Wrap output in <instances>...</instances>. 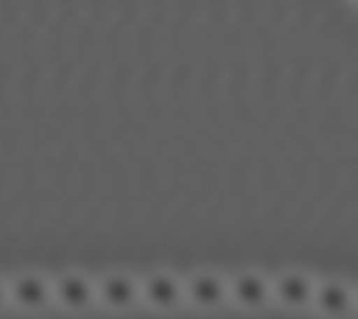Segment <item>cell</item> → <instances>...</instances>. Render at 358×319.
Instances as JSON below:
<instances>
[{
  "label": "cell",
  "mask_w": 358,
  "mask_h": 319,
  "mask_svg": "<svg viewBox=\"0 0 358 319\" xmlns=\"http://www.w3.org/2000/svg\"><path fill=\"white\" fill-rule=\"evenodd\" d=\"M317 280L299 268H287L273 278V304H278L285 312H307L312 309Z\"/></svg>",
  "instance_id": "7"
},
{
  "label": "cell",
  "mask_w": 358,
  "mask_h": 319,
  "mask_svg": "<svg viewBox=\"0 0 358 319\" xmlns=\"http://www.w3.org/2000/svg\"><path fill=\"white\" fill-rule=\"evenodd\" d=\"M6 307H10V299H8V280L0 278V312Z\"/></svg>",
  "instance_id": "9"
},
{
  "label": "cell",
  "mask_w": 358,
  "mask_h": 319,
  "mask_svg": "<svg viewBox=\"0 0 358 319\" xmlns=\"http://www.w3.org/2000/svg\"><path fill=\"white\" fill-rule=\"evenodd\" d=\"M185 304L201 314H214L229 304V278L216 270H196L185 278Z\"/></svg>",
  "instance_id": "6"
},
{
  "label": "cell",
  "mask_w": 358,
  "mask_h": 319,
  "mask_svg": "<svg viewBox=\"0 0 358 319\" xmlns=\"http://www.w3.org/2000/svg\"><path fill=\"white\" fill-rule=\"evenodd\" d=\"M312 312L322 319H348L356 314V295L353 285L341 278H324L317 280Z\"/></svg>",
  "instance_id": "8"
},
{
  "label": "cell",
  "mask_w": 358,
  "mask_h": 319,
  "mask_svg": "<svg viewBox=\"0 0 358 319\" xmlns=\"http://www.w3.org/2000/svg\"><path fill=\"white\" fill-rule=\"evenodd\" d=\"M96 295L99 307L110 314H128L143 304L140 278L128 270H108L96 278Z\"/></svg>",
  "instance_id": "3"
},
{
  "label": "cell",
  "mask_w": 358,
  "mask_h": 319,
  "mask_svg": "<svg viewBox=\"0 0 358 319\" xmlns=\"http://www.w3.org/2000/svg\"><path fill=\"white\" fill-rule=\"evenodd\" d=\"M229 304L245 314H260L273 307V278L255 268L238 270L229 278Z\"/></svg>",
  "instance_id": "2"
},
{
  "label": "cell",
  "mask_w": 358,
  "mask_h": 319,
  "mask_svg": "<svg viewBox=\"0 0 358 319\" xmlns=\"http://www.w3.org/2000/svg\"><path fill=\"white\" fill-rule=\"evenodd\" d=\"M8 299L10 307L22 314H42L55 307L52 299V278L35 270H25L8 280Z\"/></svg>",
  "instance_id": "5"
},
{
  "label": "cell",
  "mask_w": 358,
  "mask_h": 319,
  "mask_svg": "<svg viewBox=\"0 0 358 319\" xmlns=\"http://www.w3.org/2000/svg\"><path fill=\"white\" fill-rule=\"evenodd\" d=\"M143 307L155 314H174L185 307V278L172 270H152L140 278Z\"/></svg>",
  "instance_id": "4"
},
{
  "label": "cell",
  "mask_w": 358,
  "mask_h": 319,
  "mask_svg": "<svg viewBox=\"0 0 358 319\" xmlns=\"http://www.w3.org/2000/svg\"><path fill=\"white\" fill-rule=\"evenodd\" d=\"M353 295H356V314H358V285L353 288Z\"/></svg>",
  "instance_id": "10"
},
{
  "label": "cell",
  "mask_w": 358,
  "mask_h": 319,
  "mask_svg": "<svg viewBox=\"0 0 358 319\" xmlns=\"http://www.w3.org/2000/svg\"><path fill=\"white\" fill-rule=\"evenodd\" d=\"M52 299H55V307L66 314H74V317L89 314L91 309L99 307L96 278L81 270H64L52 278Z\"/></svg>",
  "instance_id": "1"
}]
</instances>
